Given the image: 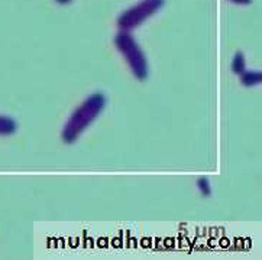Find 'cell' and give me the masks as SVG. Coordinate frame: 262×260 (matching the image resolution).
Returning <instances> with one entry per match:
<instances>
[{
  "mask_svg": "<svg viewBox=\"0 0 262 260\" xmlns=\"http://www.w3.org/2000/svg\"><path fill=\"white\" fill-rule=\"evenodd\" d=\"M232 3H236V5H251L252 0H229Z\"/></svg>",
  "mask_w": 262,
  "mask_h": 260,
  "instance_id": "ba28073f",
  "label": "cell"
},
{
  "mask_svg": "<svg viewBox=\"0 0 262 260\" xmlns=\"http://www.w3.org/2000/svg\"><path fill=\"white\" fill-rule=\"evenodd\" d=\"M197 188H199L200 194L204 195V197H210L211 195V185L207 178H204V176L199 178L197 179Z\"/></svg>",
  "mask_w": 262,
  "mask_h": 260,
  "instance_id": "52a82bcc",
  "label": "cell"
},
{
  "mask_svg": "<svg viewBox=\"0 0 262 260\" xmlns=\"http://www.w3.org/2000/svg\"><path fill=\"white\" fill-rule=\"evenodd\" d=\"M16 122L8 116H0V136H10L16 132Z\"/></svg>",
  "mask_w": 262,
  "mask_h": 260,
  "instance_id": "5b68a950",
  "label": "cell"
},
{
  "mask_svg": "<svg viewBox=\"0 0 262 260\" xmlns=\"http://www.w3.org/2000/svg\"><path fill=\"white\" fill-rule=\"evenodd\" d=\"M106 103H107V99L102 92H94L90 97H87L73 111V114L67 120L66 126L62 129V133H61L62 142H76L78 136L99 117V114H102V111L106 107Z\"/></svg>",
  "mask_w": 262,
  "mask_h": 260,
  "instance_id": "6da1fadb",
  "label": "cell"
},
{
  "mask_svg": "<svg viewBox=\"0 0 262 260\" xmlns=\"http://www.w3.org/2000/svg\"><path fill=\"white\" fill-rule=\"evenodd\" d=\"M230 68H232V71L237 74V76H241L244 71L246 69V59L245 55L242 54V52H236L235 54V57L232 59V64H230Z\"/></svg>",
  "mask_w": 262,
  "mask_h": 260,
  "instance_id": "8992f818",
  "label": "cell"
},
{
  "mask_svg": "<svg viewBox=\"0 0 262 260\" xmlns=\"http://www.w3.org/2000/svg\"><path fill=\"white\" fill-rule=\"evenodd\" d=\"M241 83L245 87H255L262 83V74L259 71H244L241 74Z\"/></svg>",
  "mask_w": 262,
  "mask_h": 260,
  "instance_id": "277c9868",
  "label": "cell"
},
{
  "mask_svg": "<svg viewBox=\"0 0 262 260\" xmlns=\"http://www.w3.org/2000/svg\"><path fill=\"white\" fill-rule=\"evenodd\" d=\"M55 2H58L59 5H67V3H70L71 0H55Z\"/></svg>",
  "mask_w": 262,
  "mask_h": 260,
  "instance_id": "9c48e42d",
  "label": "cell"
},
{
  "mask_svg": "<svg viewBox=\"0 0 262 260\" xmlns=\"http://www.w3.org/2000/svg\"><path fill=\"white\" fill-rule=\"evenodd\" d=\"M115 45H116L119 52L126 59L132 74L141 81L146 80L148 74H149L148 59L145 57L144 51L141 50V46L136 42L135 38L127 31H120L115 38Z\"/></svg>",
  "mask_w": 262,
  "mask_h": 260,
  "instance_id": "7a4b0ae2",
  "label": "cell"
},
{
  "mask_svg": "<svg viewBox=\"0 0 262 260\" xmlns=\"http://www.w3.org/2000/svg\"><path fill=\"white\" fill-rule=\"evenodd\" d=\"M165 0H142L138 5L125 10L118 19V25L122 31H132L139 25H142L148 17L155 15L162 6Z\"/></svg>",
  "mask_w": 262,
  "mask_h": 260,
  "instance_id": "3957f363",
  "label": "cell"
}]
</instances>
